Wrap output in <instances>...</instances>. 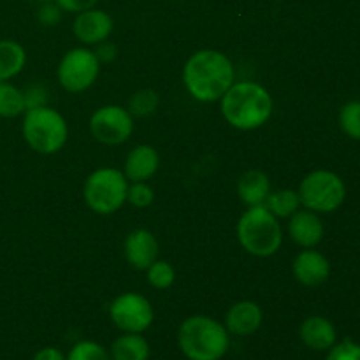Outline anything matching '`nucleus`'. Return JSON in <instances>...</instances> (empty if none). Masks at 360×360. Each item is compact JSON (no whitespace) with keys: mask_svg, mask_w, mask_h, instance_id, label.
<instances>
[{"mask_svg":"<svg viewBox=\"0 0 360 360\" xmlns=\"http://www.w3.org/2000/svg\"><path fill=\"white\" fill-rule=\"evenodd\" d=\"M183 81L195 101L217 102L234 83V65L221 51L200 49L186 60Z\"/></svg>","mask_w":360,"mask_h":360,"instance_id":"f257e3e1","label":"nucleus"},{"mask_svg":"<svg viewBox=\"0 0 360 360\" xmlns=\"http://www.w3.org/2000/svg\"><path fill=\"white\" fill-rule=\"evenodd\" d=\"M220 101L224 118L239 130L259 129L273 115V97L262 84L253 81L232 83Z\"/></svg>","mask_w":360,"mask_h":360,"instance_id":"f03ea898","label":"nucleus"},{"mask_svg":"<svg viewBox=\"0 0 360 360\" xmlns=\"http://www.w3.org/2000/svg\"><path fill=\"white\" fill-rule=\"evenodd\" d=\"M178 347L188 360H221L231 347V338L218 320L193 315L179 326Z\"/></svg>","mask_w":360,"mask_h":360,"instance_id":"7ed1b4c3","label":"nucleus"},{"mask_svg":"<svg viewBox=\"0 0 360 360\" xmlns=\"http://www.w3.org/2000/svg\"><path fill=\"white\" fill-rule=\"evenodd\" d=\"M238 239L253 257H273L283 243V231L278 218L264 204L252 206L238 221Z\"/></svg>","mask_w":360,"mask_h":360,"instance_id":"20e7f679","label":"nucleus"},{"mask_svg":"<svg viewBox=\"0 0 360 360\" xmlns=\"http://www.w3.org/2000/svg\"><path fill=\"white\" fill-rule=\"evenodd\" d=\"M21 130L28 146L41 155H53L60 151L69 137L65 118L48 105L27 109Z\"/></svg>","mask_w":360,"mask_h":360,"instance_id":"39448f33","label":"nucleus"},{"mask_svg":"<svg viewBox=\"0 0 360 360\" xmlns=\"http://www.w3.org/2000/svg\"><path fill=\"white\" fill-rule=\"evenodd\" d=\"M129 179L123 171L112 167L97 169L84 181V202L98 214H112L127 202Z\"/></svg>","mask_w":360,"mask_h":360,"instance_id":"423d86ee","label":"nucleus"},{"mask_svg":"<svg viewBox=\"0 0 360 360\" xmlns=\"http://www.w3.org/2000/svg\"><path fill=\"white\" fill-rule=\"evenodd\" d=\"M301 206L315 213H333L347 199L345 181L333 171L319 169L304 176L299 185Z\"/></svg>","mask_w":360,"mask_h":360,"instance_id":"0eeeda50","label":"nucleus"},{"mask_svg":"<svg viewBox=\"0 0 360 360\" xmlns=\"http://www.w3.org/2000/svg\"><path fill=\"white\" fill-rule=\"evenodd\" d=\"M101 62L94 51L86 48H74L63 55L58 65V81L63 90L79 94L88 90L97 81Z\"/></svg>","mask_w":360,"mask_h":360,"instance_id":"6e6552de","label":"nucleus"},{"mask_svg":"<svg viewBox=\"0 0 360 360\" xmlns=\"http://www.w3.org/2000/svg\"><path fill=\"white\" fill-rule=\"evenodd\" d=\"M109 316L122 333L143 334L153 323L155 311L151 302L144 295L127 292L111 302Z\"/></svg>","mask_w":360,"mask_h":360,"instance_id":"1a4fd4ad","label":"nucleus"},{"mask_svg":"<svg viewBox=\"0 0 360 360\" xmlns=\"http://www.w3.org/2000/svg\"><path fill=\"white\" fill-rule=\"evenodd\" d=\"M90 132L98 143L116 146L125 143L132 136L134 116L122 105H102L91 115Z\"/></svg>","mask_w":360,"mask_h":360,"instance_id":"9d476101","label":"nucleus"},{"mask_svg":"<svg viewBox=\"0 0 360 360\" xmlns=\"http://www.w3.org/2000/svg\"><path fill=\"white\" fill-rule=\"evenodd\" d=\"M112 27H115L112 18L105 11L91 7L83 13H77L72 30L76 39H79L84 44H98L102 41H108Z\"/></svg>","mask_w":360,"mask_h":360,"instance_id":"9b49d317","label":"nucleus"},{"mask_svg":"<svg viewBox=\"0 0 360 360\" xmlns=\"http://www.w3.org/2000/svg\"><path fill=\"white\" fill-rule=\"evenodd\" d=\"M123 253L134 269L146 271L158 259V241L146 229H136L127 236Z\"/></svg>","mask_w":360,"mask_h":360,"instance_id":"f8f14e48","label":"nucleus"},{"mask_svg":"<svg viewBox=\"0 0 360 360\" xmlns=\"http://www.w3.org/2000/svg\"><path fill=\"white\" fill-rule=\"evenodd\" d=\"M292 273L304 287H319L329 280L330 264L316 250L304 248L292 262Z\"/></svg>","mask_w":360,"mask_h":360,"instance_id":"ddd939ff","label":"nucleus"},{"mask_svg":"<svg viewBox=\"0 0 360 360\" xmlns=\"http://www.w3.org/2000/svg\"><path fill=\"white\" fill-rule=\"evenodd\" d=\"M264 320V313L260 306L253 301H239L225 315V329L229 334L246 338L255 334L260 329Z\"/></svg>","mask_w":360,"mask_h":360,"instance_id":"4468645a","label":"nucleus"},{"mask_svg":"<svg viewBox=\"0 0 360 360\" xmlns=\"http://www.w3.org/2000/svg\"><path fill=\"white\" fill-rule=\"evenodd\" d=\"M299 338L309 350L327 352L338 343V330L326 316H308L299 327Z\"/></svg>","mask_w":360,"mask_h":360,"instance_id":"2eb2a0df","label":"nucleus"},{"mask_svg":"<svg viewBox=\"0 0 360 360\" xmlns=\"http://www.w3.org/2000/svg\"><path fill=\"white\" fill-rule=\"evenodd\" d=\"M288 234L301 248H315L323 238V224L315 211H295L288 221Z\"/></svg>","mask_w":360,"mask_h":360,"instance_id":"dca6fc26","label":"nucleus"},{"mask_svg":"<svg viewBox=\"0 0 360 360\" xmlns=\"http://www.w3.org/2000/svg\"><path fill=\"white\" fill-rule=\"evenodd\" d=\"M158 165H160V157L157 150L150 144H141L127 155L123 174L132 183L148 181L158 171Z\"/></svg>","mask_w":360,"mask_h":360,"instance_id":"f3484780","label":"nucleus"},{"mask_svg":"<svg viewBox=\"0 0 360 360\" xmlns=\"http://www.w3.org/2000/svg\"><path fill=\"white\" fill-rule=\"evenodd\" d=\"M271 193V183L262 171H246L238 181V195L248 207L266 202Z\"/></svg>","mask_w":360,"mask_h":360,"instance_id":"a211bd4d","label":"nucleus"},{"mask_svg":"<svg viewBox=\"0 0 360 360\" xmlns=\"http://www.w3.org/2000/svg\"><path fill=\"white\" fill-rule=\"evenodd\" d=\"M150 345L143 334L123 333L109 348L111 360H150Z\"/></svg>","mask_w":360,"mask_h":360,"instance_id":"6ab92c4d","label":"nucleus"},{"mask_svg":"<svg viewBox=\"0 0 360 360\" xmlns=\"http://www.w3.org/2000/svg\"><path fill=\"white\" fill-rule=\"evenodd\" d=\"M27 63L25 48L11 39H0V81L18 76Z\"/></svg>","mask_w":360,"mask_h":360,"instance_id":"aec40b11","label":"nucleus"},{"mask_svg":"<svg viewBox=\"0 0 360 360\" xmlns=\"http://www.w3.org/2000/svg\"><path fill=\"white\" fill-rule=\"evenodd\" d=\"M264 206L276 218H290L299 210L301 200H299V193L295 190L281 188L276 192H271Z\"/></svg>","mask_w":360,"mask_h":360,"instance_id":"412c9836","label":"nucleus"},{"mask_svg":"<svg viewBox=\"0 0 360 360\" xmlns=\"http://www.w3.org/2000/svg\"><path fill=\"white\" fill-rule=\"evenodd\" d=\"M27 111L23 91L7 81H0V116L16 118Z\"/></svg>","mask_w":360,"mask_h":360,"instance_id":"4be33fe9","label":"nucleus"},{"mask_svg":"<svg viewBox=\"0 0 360 360\" xmlns=\"http://www.w3.org/2000/svg\"><path fill=\"white\" fill-rule=\"evenodd\" d=\"M158 94L155 90H139L130 97L129 101V112L137 118H144L157 111L158 108Z\"/></svg>","mask_w":360,"mask_h":360,"instance_id":"5701e85b","label":"nucleus"},{"mask_svg":"<svg viewBox=\"0 0 360 360\" xmlns=\"http://www.w3.org/2000/svg\"><path fill=\"white\" fill-rule=\"evenodd\" d=\"M148 283L151 287L158 288V290H165V288L172 287L176 280V271L167 260H155L150 267L146 269Z\"/></svg>","mask_w":360,"mask_h":360,"instance_id":"b1692460","label":"nucleus"},{"mask_svg":"<svg viewBox=\"0 0 360 360\" xmlns=\"http://www.w3.org/2000/svg\"><path fill=\"white\" fill-rule=\"evenodd\" d=\"M340 127L348 137L360 141V101H352L341 108Z\"/></svg>","mask_w":360,"mask_h":360,"instance_id":"393cba45","label":"nucleus"},{"mask_svg":"<svg viewBox=\"0 0 360 360\" xmlns=\"http://www.w3.org/2000/svg\"><path fill=\"white\" fill-rule=\"evenodd\" d=\"M67 360H111V357L101 343L84 340L70 348V352L67 354Z\"/></svg>","mask_w":360,"mask_h":360,"instance_id":"a878e982","label":"nucleus"},{"mask_svg":"<svg viewBox=\"0 0 360 360\" xmlns=\"http://www.w3.org/2000/svg\"><path fill=\"white\" fill-rule=\"evenodd\" d=\"M155 199L153 188L150 185H146V181L141 183H132L129 185V190H127V202L132 204L134 207H148Z\"/></svg>","mask_w":360,"mask_h":360,"instance_id":"bb28decb","label":"nucleus"},{"mask_svg":"<svg viewBox=\"0 0 360 360\" xmlns=\"http://www.w3.org/2000/svg\"><path fill=\"white\" fill-rule=\"evenodd\" d=\"M326 360H360V345L348 338L338 341L333 348L327 350Z\"/></svg>","mask_w":360,"mask_h":360,"instance_id":"cd10ccee","label":"nucleus"},{"mask_svg":"<svg viewBox=\"0 0 360 360\" xmlns=\"http://www.w3.org/2000/svg\"><path fill=\"white\" fill-rule=\"evenodd\" d=\"M37 18L44 27H53V25L60 23V20H62V9H60V6L56 2H46L39 9Z\"/></svg>","mask_w":360,"mask_h":360,"instance_id":"c85d7f7f","label":"nucleus"},{"mask_svg":"<svg viewBox=\"0 0 360 360\" xmlns=\"http://www.w3.org/2000/svg\"><path fill=\"white\" fill-rule=\"evenodd\" d=\"M46 95H48V91H46L44 86H41V84H34V86L27 88V90L23 91L25 108L32 109L46 105V98H48Z\"/></svg>","mask_w":360,"mask_h":360,"instance_id":"c756f323","label":"nucleus"},{"mask_svg":"<svg viewBox=\"0 0 360 360\" xmlns=\"http://www.w3.org/2000/svg\"><path fill=\"white\" fill-rule=\"evenodd\" d=\"M60 6V9L67 11V13H83V11L91 9L97 6L98 0H55Z\"/></svg>","mask_w":360,"mask_h":360,"instance_id":"7c9ffc66","label":"nucleus"},{"mask_svg":"<svg viewBox=\"0 0 360 360\" xmlns=\"http://www.w3.org/2000/svg\"><path fill=\"white\" fill-rule=\"evenodd\" d=\"M95 56L98 58V62H112L116 58V46L112 42L102 41L97 44V51H94Z\"/></svg>","mask_w":360,"mask_h":360,"instance_id":"2f4dec72","label":"nucleus"},{"mask_svg":"<svg viewBox=\"0 0 360 360\" xmlns=\"http://www.w3.org/2000/svg\"><path fill=\"white\" fill-rule=\"evenodd\" d=\"M32 360H67V355L55 347H46L39 350Z\"/></svg>","mask_w":360,"mask_h":360,"instance_id":"473e14b6","label":"nucleus"},{"mask_svg":"<svg viewBox=\"0 0 360 360\" xmlns=\"http://www.w3.org/2000/svg\"><path fill=\"white\" fill-rule=\"evenodd\" d=\"M39 2H42V4H46V2H55V0H39Z\"/></svg>","mask_w":360,"mask_h":360,"instance_id":"72a5a7b5","label":"nucleus"}]
</instances>
